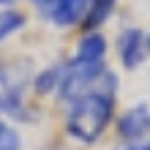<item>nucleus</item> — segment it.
Listing matches in <instances>:
<instances>
[{
	"label": "nucleus",
	"instance_id": "7",
	"mask_svg": "<svg viewBox=\"0 0 150 150\" xmlns=\"http://www.w3.org/2000/svg\"><path fill=\"white\" fill-rule=\"evenodd\" d=\"M25 25H28L25 11H16V8H6V11H0V44L8 41L14 33H19Z\"/></svg>",
	"mask_w": 150,
	"mask_h": 150
},
{
	"label": "nucleus",
	"instance_id": "11",
	"mask_svg": "<svg viewBox=\"0 0 150 150\" xmlns=\"http://www.w3.org/2000/svg\"><path fill=\"white\" fill-rule=\"evenodd\" d=\"M145 47H147V55H150V33H145Z\"/></svg>",
	"mask_w": 150,
	"mask_h": 150
},
{
	"label": "nucleus",
	"instance_id": "10",
	"mask_svg": "<svg viewBox=\"0 0 150 150\" xmlns=\"http://www.w3.org/2000/svg\"><path fill=\"white\" fill-rule=\"evenodd\" d=\"M126 150H150V142H145V145H128Z\"/></svg>",
	"mask_w": 150,
	"mask_h": 150
},
{
	"label": "nucleus",
	"instance_id": "3",
	"mask_svg": "<svg viewBox=\"0 0 150 150\" xmlns=\"http://www.w3.org/2000/svg\"><path fill=\"white\" fill-rule=\"evenodd\" d=\"M115 131L123 142L139 145L150 134V104L137 101L131 107H126L120 115H115Z\"/></svg>",
	"mask_w": 150,
	"mask_h": 150
},
{
	"label": "nucleus",
	"instance_id": "8",
	"mask_svg": "<svg viewBox=\"0 0 150 150\" xmlns=\"http://www.w3.org/2000/svg\"><path fill=\"white\" fill-rule=\"evenodd\" d=\"M0 150H22V137L14 128V123H8L0 115Z\"/></svg>",
	"mask_w": 150,
	"mask_h": 150
},
{
	"label": "nucleus",
	"instance_id": "9",
	"mask_svg": "<svg viewBox=\"0 0 150 150\" xmlns=\"http://www.w3.org/2000/svg\"><path fill=\"white\" fill-rule=\"evenodd\" d=\"M14 3H19V0H0V11H6V8H14Z\"/></svg>",
	"mask_w": 150,
	"mask_h": 150
},
{
	"label": "nucleus",
	"instance_id": "4",
	"mask_svg": "<svg viewBox=\"0 0 150 150\" xmlns=\"http://www.w3.org/2000/svg\"><path fill=\"white\" fill-rule=\"evenodd\" d=\"M115 55H117L120 66L128 71H137L147 57V47H145V30L139 28H123L115 38Z\"/></svg>",
	"mask_w": 150,
	"mask_h": 150
},
{
	"label": "nucleus",
	"instance_id": "1",
	"mask_svg": "<svg viewBox=\"0 0 150 150\" xmlns=\"http://www.w3.org/2000/svg\"><path fill=\"white\" fill-rule=\"evenodd\" d=\"M66 107H68L66 120H63L66 134L79 145H96L109 131V126L115 123V115H117L115 112V107H117V76H115V71H107L98 87L74 98Z\"/></svg>",
	"mask_w": 150,
	"mask_h": 150
},
{
	"label": "nucleus",
	"instance_id": "5",
	"mask_svg": "<svg viewBox=\"0 0 150 150\" xmlns=\"http://www.w3.org/2000/svg\"><path fill=\"white\" fill-rule=\"evenodd\" d=\"M120 0H87V8H85V16H82V28L85 33L87 30H101L104 25L109 22V16L115 14Z\"/></svg>",
	"mask_w": 150,
	"mask_h": 150
},
{
	"label": "nucleus",
	"instance_id": "6",
	"mask_svg": "<svg viewBox=\"0 0 150 150\" xmlns=\"http://www.w3.org/2000/svg\"><path fill=\"white\" fill-rule=\"evenodd\" d=\"M60 79H63V60H60V63L47 66L44 71L36 74V79H33V93H36L38 98H49V96L57 93Z\"/></svg>",
	"mask_w": 150,
	"mask_h": 150
},
{
	"label": "nucleus",
	"instance_id": "2",
	"mask_svg": "<svg viewBox=\"0 0 150 150\" xmlns=\"http://www.w3.org/2000/svg\"><path fill=\"white\" fill-rule=\"evenodd\" d=\"M41 22L52 25V28H79L87 8V0H30Z\"/></svg>",
	"mask_w": 150,
	"mask_h": 150
}]
</instances>
